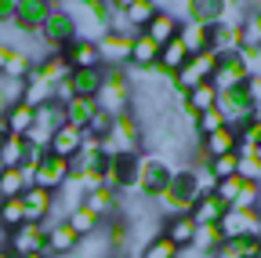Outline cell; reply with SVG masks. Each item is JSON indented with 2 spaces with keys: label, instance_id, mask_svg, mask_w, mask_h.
<instances>
[{
  "label": "cell",
  "instance_id": "obj_1",
  "mask_svg": "<svg viewBox=\"0 0 261 258\" xmlns=\"http://www.w3.org/2000/svg\"><path fill=\"white\" fill-rule=\"evenodd\" d=\"M37 37L51 48L47 55H62L65 48H69V44L80 37V26H76V18H73L69 8L51 4V11H47V18H44V26H40V33H37Z\"/></svg>",
  "mask_w": 261,
  "mask_h": 258
},
{
  "label": "cell",
  "instance_id": "obj_2",
  "mask_svg": "<svg viewBox=\"0 0 261 258\" xmlns=\"http://www.w3.org/2000/svg\"><path fill=\"white\" fill-rule=\"evenodd\" d=\"M196 200H200V189H196V175H192V168H178L174 178H171V185H167V193L160 197L163 215H167V218H174V215H189Z\"/></svg>",
  "mask_w": 261,
  "mask_h": 258
},
{
  "label": "cell",
  "instance_id": "obj_3",
  "mask_svg": "<svg viewBox=\"0 0 261 258\" xmlns=\"http://www.w3.org/2000/svg\"><path fill=\"white\" fill-rule=\"evenodd\" d=\"M130 95H135L130 91V77L123 69H106V80H102L94 106L106 116H120V113H130Z\"/></svg>",
  "mask_w": 261,
  "mask_h": 258
},
{
  "label": "cell",
  "instance_id": "obj_4",
  "mask_svg": "<svg viewBox=\"0 0 261 258\" xmlns=\"http://www.w3.org/2000/svg\"><path fill=\"white\" fill-rule=\"evenodd\" d=\"M174 178V168H171V160H163V156H145L138 160V193L145 200H160L163 193H167Z\"/></svg>",
  "mask_w": 261,
  "mask_h": 258
},
{
  "label": "cell",
  "instance_id": "obj_5",
  "mask_svg": "<svg viewBox=\"0 0 261 258\" xmlns=\"http://www.w3.org/2000/svg\"><path fill=\"white\" fill-rule=\"evenodd\" d=\"M221 240H243V237H261V211H240L228 207L218 222Z\"/></svg>",
  "mask_w": 261,
  "mask_h": 258
},
{
  "label": "cell",
  "instance_id": "obj_6",
  "mask_svg": "<svg viewBox=\"0 0 261 258\" xmlns=\"http://www.w3.org/2000/svg\"><path fill=\"white\" fill-rule=\"evenodd\" d=\"M44 237H47V225H44V222H22L18 229L8 233V251H11V258H25V254L44 251Z\"/></svg>",
  "mask_w": 261,
  "mask_h": 258
},
{
  "label": "cell",
  "instance_id": "obj_7",
  "mask_svg": "<svg viewBox=\"0 0 261 258\" xmlns=\"http://www.w3.org/2000/svg\"><path fill=\"white\" fill-rule=\"evenodd\" d=\"M47 11H51V0H11V26L22 33H40Z\"/></svg>",
  "mask_w": 261,
  "mask_h": 258
},
{
  "label": "cell",
  "instance_id": "obj_8",
  "mask_svg": "<svg viewBox=\"0 0 261 258\" xmlns=\"http://www.w3.org/2000/svg\"><path fill=\"white\" fill-rule=\"evenodd\" d=\"M47 225V237H44V254L47 258H69L80 251V237L69 229V222H44Z\"/></svg>",
  "mask_w": 261,
  "mask_h": 258
},
{
  "label": "cell",
  "instance_id": "obj_9",
  "mask_svg": "<svg viewBox=\"0 0 261 258\" xmlns=\"http://www.w3.org/2000/svg\"><path fill=\"white\" fill-rule=\"evenodd\" d=\"M130 40L135 37H123V33H98L94 37V48L102 55L106 69H120V66L130 62Z\"/></svg>",
  "mask_w": 261,
  "mask_h": 258
},
{
  "label": "cell",
  "instance_id": "obj_10",
  "mask_svg": "<svg viewBox=\"0 0 261 258\" xmlns=\"http://www.w3.org/2000/svg\"><path fill=\"white\" fill-rule=\"evenodd\" d=\"M62 55H65V62H69L73 73H80V69H106L102 55H98V48H94V37H76Z\"/></svg>",
  "mask_w": 261,
  "mask_h": 258
},
{
  "label": "cell",
  "instance_id": "obj_11",
  "mask_svg": "<svg viewBox=\"0 0 261 258\" xmlns=\"http://www.w3.org/2000/svg\"><path fill=\"white\" fill-rule=\"evenodd\" d=\"M247 66H243V58L240 55H221L218 58V66H214V77H211V84L218 87V91H232V87H243L247 84Z\"/></svg>",
  "mask_w": 261,
  "mask_h": 258
},
{
  "label": "cell",
  "instance_id": "obj_12",
  "mask_svg": "<svg viewBox=\"0 0 261 258\" xmlns=\"http://www.w3.org/2000/svg\"><path fill=\"white\" fill-rule=\"evenodd\" d=\"M65 182H69V160H58V156L44 153V160L37 164V175H33V185H40L47 193H58Z\"/></svg>",
  "mask_w": 261,
  "mask_h": 258
},
{
  "label": "cell",
  "instance_id": "obj_13",
  "mask_svg": "<svg viewBox=\"0 0 261 258\" xmlns=\"http://www.w3.org/2000/svg\"><path fill=\"white\" fill-rule=\"evenodd\" d=\"M22 211H25V222H47L55 215V193L40 189V185H29L22 193Z\"/></svg>",
  "mask_w": 261,
  "mask_h": 258
},
{
  "label": "cell",
  "instance_id": "obj_14",
  "mask_svg": "<svg viewBox=\"0 0 261 258\" xmlns=\"http://www.w3.org/2000/svg\"><path fill=\"white\" fill-rule=\"evenodd\" d=\"M80 146H84V131H80V127L62 124L58 131L51 135V142H47V153L58 156V160H73V156L80 153Z\"/></svg>",
  "mask_w": 261,
  "mask_h": 258
},
{
  "label": "cell",
  "instance_id": "obj_15",
  "mask_svg": "<svg viewBox=\"0 0 261 258\" xmlns=\"http://www.w3.org/2000/svg\"><path fill=\"white\" fill-rule=\"evenodd\" d=\"M178 29H181V18H178V15H171L167 8H160V11H156V15L149 18V26L142 29V33H145L149 40H156V44L163 48V44H171V40L178 37Z\"/></svg>",
  "mask_w": 261,
  "mask_h": 258
},
{
  "label": "cell",
  "instance_id": "obj_16",
  "mask_svg": "<svg viewBox=\"0 0 261 258\" xmlns=\"http://www.w3.org/2000/svg\"><path fill=\"white\" fill-rule=\"evenodd\" d=\"M84 207H87V211H94V215H98V222H109V218H116V215H120V193H116V189H109V185L91 189L87 197H84Z\"/></svg>",
  "mask_w": 261,
  "mask_h": 258
},
{
  "label": "cell",
  "instance_id": "obj_17",
  "mask_svg": "<svg viewBox=\"0 0 261 258\" xmlns=\"http://www.w3.org/2000/svg\"><path fill=\"white\" fill-rule=\"evenodd\" d=\"M200 142V149L211 156V160H218V156H228V153H236V146H240V131L236 127H221V131H214V135H207V138H196Z\"/></svg>",
  "mask_w": 261,
  "mask_h": 258
},
{
  "label": "cell",
  "instance_id": "obj_18",
  "mask_svg": "<svg viewBox=\"0 0 261 258\" xmlns=\"http://www.w3.org/2000/svg\"><path fill=\"white\" fill-rule=\"evenodd\" d=\"M181 109L189 113V116H200V113H207V109H218V87L207 80V84H200V87H192L189 95H181Z\"/></svg>",
  "mask_w": 261,
  "mask_h": 258
},
{
  "label": "cell",
  "instance_id": "obj_19",
  "mask_svg": "<svg viewBox=\"0 0 261 258\" xmlns=\"http://www.w3.org/2000/svg\"><path fill=\"white\" fill-rule=\"evenodd\" d=\"M211 51L221 55H240L243 51V29L240 26H214L211 29Z\"/></svg>",
  "mask_w": 261,
  "mask_h": 258
},
{
  "label": "cell",
  "instance_id": "obj_20",
  "mask_svg": "<svg viewBox=\"0 0 261 258\" xmlns=\"http://www.w3.org/2000/svg\"><path fill=\"white\" fill-rule=\"evenodd\" d=\"M160 62V44L149 40L145 33H135V40H130V69H156Z\"/></svg>",
  "mask_w": 261,
  "mask_h": 258
},
{
  "label": "cell",
  "instance_id": "obj_21",
  "mask_svg": "<svg viewBox=\"0 0 261 258\" xmlns=\"http://www.w3.org/2000/svg\"><path fill=\"white\" fill-rule=\"evenodd\" d=\"M163 237H167L178 251H189L192 240H196V222H192L189 215H174V218L163 222Z\"/></svg>",
  "mask_w": 261,
  "mask_h": 258
},
{
  "label": "cell",
  "instance_id": "obj_22",
  "mask_svg": "<svg viewBox=\"0 0 261 258\" xmlns=\"http://www.w3.org/2000/svg\"><path fill=\"white\" fill-rule=\"evenodd\" d=\"M189 58H192V55H189V48L181 44V37H174L171 44H163V48H160V62H156V69L171 80V77H174V73L185 66Z\"/></svg>",
  "mask_w": 261,
  "mask_h": 258
},
{
  "label": "cell",
  "instance_id": "obj_23",
  "mask_svg": "<svg viewBox=\"0 0 261 258\" xmlns=\"http://www.w3.org/2000/svg\"><path fill=\"white\" fill-rule=\"evenodd\" d=\"M225 211H228V204H225L221 197H214V193H207V197H200V200L192 204L189 218H192L196 225H218Z\"/></svg>",
  "mask_w": 261,
  "mask_h": 258
},
{
  "label": "cell",
  "instance_id": "obj_24",
  "mask_svg": "<svg viewBox=\"0 0 261 258\" xmlns=\"http://www.w3.org/2000/svg\"><path fill=\"white\" fill-rule=\"evenodd\" d=\"M156 11H160L156 0H123V22L135 29V33H142Z\"/></svg>",
  "mask_w": 261,
  "mask_h": 258
},
{
  "label": "cell",
  "instance_id": "obj_25",
  "mask_svg": "<svg viewBox=\"0 0 261 258\" xmlns=\"http://www.w3.org/2000/svg\"><path fill=\"white\" fill-rule=\"evenodd\" d=\"M102 80H106V69H80V73L69 77V87H73L76 99H98Z\"/></svg>",
  "mask_w": 261,
  "mask_h": 258
},
{
  "label": "cell",
  "instance_id": "obj_26",
  "mask_svg": "<svg viewBox=\"0 0 261 258\" xmlns=\"http://www.w3.org/2000/svg\"><path fill=\"white\" fill-rule=\"evenodd\" d=\"M211 29L214 26H203V22H185L178 29L181 44L189 48V55H200V51H211Z\"/></svg>",
  "mask_w": 261,
  "mask_h": 258
},
{
  "label": "cell",
  "instance_id": "obj_27",
  "mask_svg": "<svg viewBox=\"0 0 261 258\" xmlns=\"http://www.w3.org/2000/svg\"><path fill=\"white\" fill-rule=\"evenodd\" d=\"M37 73H40V80H47L51 87L73 77V69H69V62H65V55H44V58L37 62Z\"/></svg>",
  "mask_w": 261,
  "mask_h": 258
},
{
  "label": "cell",
  "instance_id": "obj_28",
  "mask_svg": "<svg viewBox=\"0 0 261 258\" xmlns=\"http://www.w3.org/2000/svg\"><path fill=\"white\" fill-rule=\"evenodd\" d=\"M94 113H98L94 99H73V102H65V124L80 127V131H87V124H91Z\"/></svg>",
  "mask_w": 261,
  "mask_h": 258
},
{
  "label": "cell",
  "instance_id": "obj_29",
  "mask_svg": "<svg viewBox=\"0 0 261 258\" xmlns=\"http://www.w3.org/2000/svg\"><path fill=\"white\" fill-rule=\"evenodd\" d=\"M4 127H8V135H18V138H25V135H29V127H33V109H29L25 102L11 106V109L4 113Z\"/></svg>",
  "mask_w": 261,
  "mask_h": 258
},
{
  "label": "cell",
  "instance_id": "obj_30",
  "mask_svg": "<svg viewBox=\"0 0 261 258\" xmlns=\"http://www.w3.org/2000/svg\"><path fill=\"white\" fill-rule=\"evenodd\" d=\"M65 222H69V229L84 240V237H91V233H98V225H102V222H98V215L94 211H87L84 204L80 207H73L69 215H65Z\"/></svg>",
  "mask_w": 261,
  "mask_h": 258
},
{
  "label": "cell",
  "instance_id": "obj_31",
  "mask_svg": "<svg viewBox=\"0 0 261 258\" xmlns=\"http://www.w3.org/2000/svg\"><path fill=\"white\" fill-rule=\"evenodd\" d=\"M221 244H225V240H221V233H218V225H196V240H192V247H189V251L211 258Z\"/></svg>",
  "mask_w": 261,
  "mask_h": 258
},
{
  "label": "cell",
  "instance_id": "obj_32",
  "mask_svg": "<svg viewBox=\"0 0 261 258\" xmlns=\"http://www.w3.org/2000/svg\"><path fill=\"white\" fill-rule=\"evenodd\" d=\"M138 258H181V251H178L167 237H163V233H156V237H149V240L142 244Z\"/></svg>",
  "mask_w": 261,
  "mask_h": 258
},
{
  "label": "cell",
  "instance_id": "obj_33",
  "mask_svg": "<svg viewBox=\"0 0 261 258\" xmlns=\"http://www.w3.org/2000/svg\"><path fill=\"white\" fill-rule=\"evenodd\" d=\"M33 66H37V62H33V55H29L25 48H15L11 58H8V66H4V77H11V80H25Z\"/></svg>",
  "mask_w": 261,
  "mask_h": 258
},
{
  "label": "cell",
  "instance_id": "obj_34",
  "mask_svg": "<svg viewBox=\"0 0 261 258\" xmlns=\"http://www.w3.org/2000/svg\"><path fill=\"white\" fill-rule=\"evenodd\" d=\"M25 193V178L18 168H4L0 171V200H15Z\"/></svg>",
  "mask_w": 261,
  "mask_h": 258
},
{
  "label": "cell",
  "instance_id": "obj_35",
  "mask_svg": "<svg viewBox=\"0 0 261 258\" xmlns=\"http://www.w3.org/2000/svg\"><path fill=\"white\" fill-rule=\"evenodd\" d=\"M221 127H225V116H221L218 109H207V113H200V116H192V135H196V138H207V135L221 131Z\"/></svg>",
  "mask_w": 261,
  "mask_h": 258
},
{
  "label": "cell",
  "instance_id": "obj_36",
  "mask_svg": "<svg viewBox=\"0 0 261 258\" xmlns=\"http://www.w3.org/2000/svg\"><path fill=\"white\" fill-rule=\"evenodd\" d=\"M250 8H254V4H232V0H221L218 26H240V29H243V22H247V15H250Z\"/></svg>",
  "mask_w": 261,
  "mask_h": 258
},
{
  "label": "cell",
  "instance_id": "obj_37",
  "mask_svg": "<svg viewBox=\"0 0 261 258\" xmlns=\"http://www.w3.org/2000/svg\"><path fill=\"white\" fill-rule=\"evenodd\" d=\"M25 222V211H22V200L15 197V200H0V225L11 233V229H18V225Z\"/></svg>",
  "mask_w": 261,
  "mask_h": 258
},
{
  "label": "cell",
  "instance_id": "obj_38",
  "mask_svg": "<svg viewBox=\"0 0 261 258\" xmlns=\"http://www.w3.org/2000/svg\"><path fill=\"white\" fill-rule=\"evenodd\" d=\"M22 160H25V138L8 135L4 153H0V164H4V168H22Z\"/></svg>",
  "mask_w": 261,
  "mask_h": 258
},
{
  "label": "cell",
  "instance_id": "obj_39",
  "mask_svg": "<svg viewBox=\"0 0 261 258\" xmlns=\"http://www.w3.org/2000/svg\"><path fill=\"white\" fill-rule=\"evenodd\" d=\"M236 168H240V156L236 153H228V156H218V160H211V175H214V182H225V178H236Z\"/></svg>",
  "mask_w": 261,
  "mask_h": 258
},
{
  "label": "cell",
  "instance_id": "obj_40",
  "mask_svg": "<svg viewBox=\"0 0 261 258\" xmlns=\"http://www.w3.org/2000/svg\"><path fill=\"white\" fill-rule=\"evenodd\" d=\"M109 127H113V116H106L102 109H98V113L91 116V124H87V131H84V135H94V138H106V135H109Z\"/></svg>",
  "mask_w": 261,
  "mask_h": 258
},
{
  "label": "cell",
  "instance_id": "obj_41",
  "mask_svg": "<svg viewBox=\"0 0 261 258\" xmlns=\"http://www.w3.org/2000/svg\"><path fill=\"white\" fill-rule=\"evenodd\" d=\"M240 185H243V178H240V175H236V178H225V182H218L214 197H221L225 204H232V200H236V193H240Z\"/></svg>",
  "mask_w": 261,
  "mask_h": 258
},
{
  "label": "cell",
  "instance_id": "obj_42",
  "mask_svg": "<svg viewBox=\"0 0 261 258\" xmlns=\"http://www.w3.org/2000/svg\"><path fill=\"white\" fill-rule=\"evenodd\" d=\"M243 91H247V99H250V106L257 109V106H261V77H247Z\"/></svg>",
  "mask_w": 261,
  "mask_h": 258
},
{
  "label": "cell",
  "instance_id": "obj_43",
  "mask_svg": "<svg viewBox=\"0 0 261 258\" xmlns=\"http://www.w3.org/2000/svg\"><path fill=\"white\" fill-rule=\"evenodd\" d=\"M11 51H15V44H8V40H0V77H4V66H8V58H11Z\"/></svg>",
  "mask_w": 261,
  "mask_h": 258
},
{
  "label": "cell",
  "instance_id": "obj_44",
  "mask_svg": "<svg viewBox=\"0 0 261 258\" xmlns=\"http://www.w3.org/2000/svg\"><path fill=\"white\" fill-rule=\"evenodd\" d=\"M0 26H11V0H0Z\"/></svg>",
  "mask_w": 261,
  "mask_h": 258
},
{
  "label": "cell",
  "instance_id": "obj_45",
  "mask_svg": "<svg viewBox=\"0 0 261 258\" xmlns=\"http://www.w3.org/2000/svg\"><path fill=\"white\" fill-rule=\"evenodd\" d=\"M250 156H254V160H257V164H261V142L254 146V153H250Z\"/></svg>",
  "mask_w": 261,
  "mask_h": 258
},
{
  "label": "cell",
  "instance_id": "obj_46",
  "mask_svg": "<svg viewBox=\"0 0 261 258\" xmlns=\"http://www.w3.org/2000/svg\"><path fill=\"white\" fill-rule=\"evenodd\" d=\"M25 258H47V254H44V251H37V254H25Z\"/></svg>",
  "mask_w": 261,
  "mask_h": 258
},
{
  "label": "cell",
  "instance_id": "obj_47",
  "mask_svg": "<svg viewBox=\"0 0 261 258\" xmlns=\"http://www.w3.org/2000/svg\"><path fill=\"white\" fill-rule=\"evenodd\" d=\"M0 258H11V251H0Z\"/></svg>",
  "mask_w": 261,
  "mask_h": 258
},
{
  "label": "cell",
  "instance_id": "obj_48",
  "mask_svg": "<svg viewBox=\"0 0 261 258\" xmlns=\"http://www.w3.org/2000/svg\"><path fill=\"white\" fill-rule=\"evenodd\" d=\"M254 258H261V247H257V254H254Z\"/></svg>",
  "mask_w": 261,
  "mask_h": 258
},
{
  "label": "cell",
  "instance_id": "obj_49",
  "mask_svg": "<svg viewBox=\"0 0 261 258\" xmlns=\"http://www.w3.org/2000/svg\"><path fill=\"white\" fill-rule=\"evenodd\" d=\"M257 240H261V237H257Z\"/></svg>",
  "mask_w": 261,
  "mask_h": 258
}]
</instances>
